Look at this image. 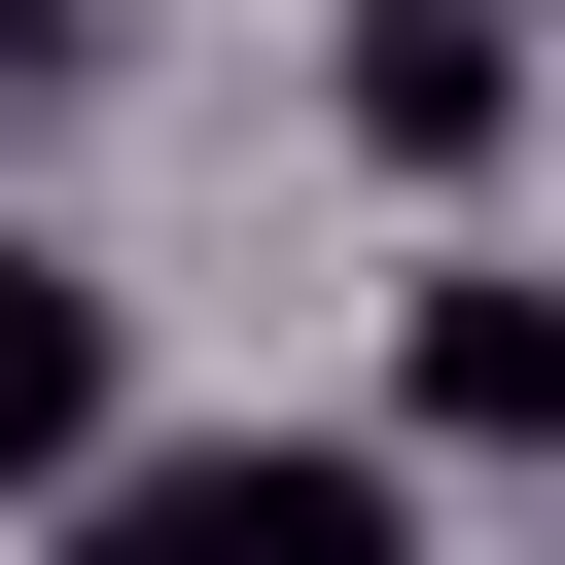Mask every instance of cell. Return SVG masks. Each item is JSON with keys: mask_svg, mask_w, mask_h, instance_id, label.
<instances>
[{"mask_svg": "<svg viewBox=\"0 0 565 565\" xmlns=\"http://www.w3.org/2000/svg\"><path fill=\"white\" fill-rule=\"evenodd\" d=\"M353 141L388 177H494L530 141V0H353Z\"/></svg>", "mask_w": 565, "mask_h": 565, "instance_id": "6da1fadb", "label": "cell"}, {"mask_svg": "<svg viewBox=\"0 0 565 565\" xmlns=\"http://www.w3.org/2000/svg\"><path fill=\"white\" fill-rule=\"evenodd\" d=\"M530 424H565V282L459 247V282H424V459H530Z\"/></svg>", "mask_w": 565, "mask_h": 565, "instance_id": "7a4b0ae2", "label": "cell"}, {"mask_svg": "<svg viewBox=\"0 0 565 565\" xmlns=\"http://www.w3.org/2000/svg\"><path fill=\"white\" fill-rule=\"evenodd\" d=\"M71 459H106V282L0 247V494H71Z\"/></svg>", "mask_w": 565, "mask_h": 565, "instance_id": "3957f363", "label": "cell"}, {"mask_svg": "<svg viewBox=\"0 0 565 565\" xmlns=\"http://www.w3.org/2000/svg\"><path fill=\"white\" fill-rule=\"evenodd\" d=\"M282 565H424V494L388 459H282Z\"/></svg>", "mask_w": 565, "mask_h": 565, "instance_id": "5b68a950", "label": "cell"}, {"mask_svg": "<svg viewBox=\"0 0 565 565\" xmlns=\"http://www.w3.org/2000/svg\"><path fill=\"white\" fill-rule=\"evenodd\" d=\"M71 565H282V459H141V494H106Z\"/></svg>", "mask_w": 565, "mask_h": 565, "instance_id": "277c9868", "label": "cell"}]
</instances>
